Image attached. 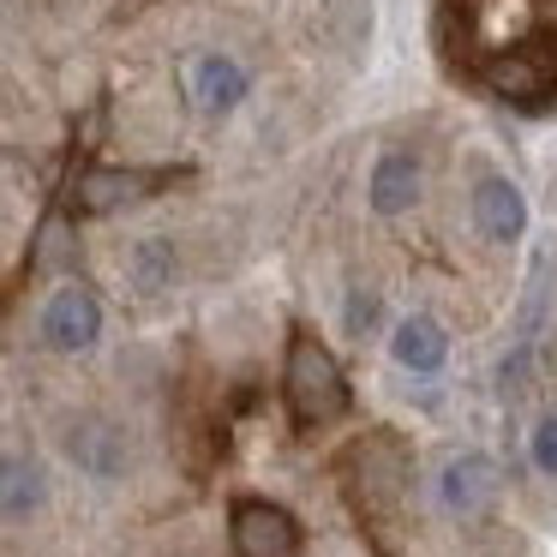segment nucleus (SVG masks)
Listing matches in <instances>:
<instances>
[{"label":"nucleus","mask_w":557,"mask_h":557,"mask_svg":"<svg viewBox=\"0 0 557 557\" xmlns=\"http://www.w3.org/2000/svg\"><path fill=\"white\" fill-rule=\"evenodd\" d=\"M348 480H354V504L366 521H384L401 504V485H408V456H401L396 437H360L348 449Z\"/></svg>","instance_id":"2"},{"label":"nucleus","mask_w":557,"mask_h":557,"mask_svg":"<svg viewBox=\"0 0 557 557\" xmlns=\"http://www.w3.org/2000/svg\"><path fill=\"white\" fill-rule=\"evenodd\" d=\"M413 193H420V162H413L408 150H389L372 169V210L377 216H401V210L413 205Z\"/></svg>","instance_id":"12"},{"label":"nucleus","mask_w":557,"mask_h":557,"mask_svg":"<svg viewBox=\"0 0 557 557\" xmlns=\"http://www.w3.org/2000/svg\"><path fill=\"white\" fill-rule=\"evenodd\" d=\"M372 324H377V294L354 288V294H348V330H354V336H366Z\"/></svg>","instance_id":"17"},{"label":"nucleus","mask_w":557,"mask_h":557,"mask_svg":"<svg viewBox=\"0 0 557 557\" xmlns=\"http://www.w3.org/2000/svg\"><path fill=\"white\" fill-rule=\"evenodd\" d=\"M157 181L162 174H145V169H90V174H78L73 205H78V216H109V210L145 198Z\"/></svg>","instance_id":"6"},{"label":"nucleus","mask_w":557,"mask_h":557,"mask_svg":"<svg viewBox=\"0 0 557 557\" xmlns=\"http://www.w3.org/2000/svg\"><path fill=\"white\" fill-rule=\"evenodd\" d=\"M37 504H42V468L25 449H7V468H0V509H7V521H25Z\"/></svg>","instance_id":"13"},{"label":"nucleus","mask_w":557,"mask_h":557,"mask_svg":"<svg viewBox=\"0 0 557 557\" xmlns=\"http://www.w3.org/2000/svg\"><path fill=\"white\" fill-rule=\"evenodd\" d=\"M480 78L497 90V97H509V102H533V97H545V90H552V66L533 61V54H521V49L492 54V61L480 66Z\"/></svg>","instance_id":"9"},{"label":"nucleus","mask_w":557,"mask_h":557,"mask_svg":"<svg viewBox=\"0 0 557 557\" xmlns=\"http://www.w3.org/2000/svg\"><path fill=\"white\" fill-rule=\"evenodd\" d=\"M246 97V66L228 61V54H205L193 66V102L205 114H234Z\"/></svg>","instance_id":"11"},{"label":"nucleus","mask_w":557,"mask_h":557,"mask_svg":"<svg viewBox=\"0 0 557 557\" xmlns=\"http://www.w3.org/2000/svg\"><path fill=\"white\" fill-rule=\"evenodd\" d=\"M282 396H288L294 425H330L348 413V377H342L336 354L318 336H294L288 342V366H282Z\"/></svg>","instance_id":"1"},{"label":"nucleus","mask_w":557,"mask_h":557,"mask_svg":"<svg viewBox=\"0 0 557 557\" xmlns=\"http://www.w3.org/2000/svg\"><path fill=\"white\" fill-rule=\"evenodd\" d=\"M169 276H174V252L162 240H138V252H133V282L145 294H157V288H169Z\"/></svg>","instance_id":"14"},{"label":"nucleus","mask_w":557,"mask_h":557,"mask_svg":"<svg viewBox=\"0 0 557 557\" xmlns=\"http://www.w3.org/2000/svg\"><path fill=\"white\" fill-rule=\"evenodd\" d=\"M545 25H557V0H545Z\"/></svg>","instance_id":"18"},{"label":"nucleus","mask_w":557,"mask_h":557,"mask_svg":"<svg viewBox=\"0 0 557 557\" xmlns=\"http://www.w3.org/2000/svg\"><path fill=\"white\" fill-rule=\"evenodd\" d=\"M228 540L240 557H300V521L282 504H264V497H240L228 516Z\"/></svg>","instance_id":"3"},{"label":"nucleus","mask_w":557,"mask_h":557,"mask_svg":"<svg viewBox=\"0 0 557 557\" xmlns=\"http://www.w3.org/2000/svg\"><path fill=\"white\" fill-rule=\"evenodd\" d=\"M473 222H480L485 240L509 246V240H521V228H528V198L516 193V181L492 174V181L473 186Z\"/></svg>","instance_id":"7"},{"label":"nucleus","mask_w":557,"mask_h":557,"mask_svg":"<svg viewBox=\"0 0 557 557\" xmlns=\"http://www.w3.org/2000/svg\"><path fill=\"white\" fill-rule=\"evenodd\" d=\"M61 258H66V222L49 216V222H42V246H37V258H30V264H37V270H54Z\"/></svg>","instance_id":"16"},{"label":"nucleus","mask_w":557,"mask_h":557,"mask_svg":"<svg viewBox=\"0 0 557 557\" xmlns=\"http://www.w3.org/2000/svg\"><path fill=\"white\" fill-rule=\"evenodd\" d=\"M42 336H49V348H61V354H85L90 342L102 336V306H97V294L90 288H61L49 306H42Z\"/></svg>","instance_id":"4"},{"label":"nucleus","mask_w":557,"mask_h":557,"mask_svg":"<svg viewBox=\"0 0 557 557\" xmlns=\"http://www.w3.org/2000/svg\"><path fill=\"white\" fill-rule=\"evenodd\" d=\"M389 354H396V366L401 372H437V366L449 360V336H444V324L437 318H425V312H408L396 324V336H389Z\"/></svg>","instance_id":"8"},{"label":"nucleus","mask_w":557,"mask_h":557,"mask_svg":"<svg viewBox=\"0 0 557 557\" xmlns=\"http://www.w3.org/2000/svg\"><path fill=\"white\" fill-rule=\"evenodd\" d=\"M66 456H73L90 480H114V473L126 468L121 432H114V425H102V420H78L73 432H66Z\"/></svg>","instance_id":"10"},{"label":"nucleus","mask_w":557,"mask_h":557,"mask_svg":"<svg viewBox=\"0 0 557 557\" xmlns=\"http://www.w3.org/2000/svg\"><path fill=\"white\" fill-rule=\"evenodd\" d=\"M437 497H444L449 516H480V509H492V497H497V461L480 456V449L449 456L444 473H437Z\"/></svg>","instance_id":"5"},{"label":"nucleus","mask_w":557,"mask_h":557,"mask_svg":"<svg viewBox=\"0 0 557 557\" xmlns=\"http://www.w3.org/2000/svg\"><path fill=\"white\" fill-rule=\"evenodd\" d=\"M528 449H533V468H540V473H552V480H557V413H545V420L533 425Z\"/></svg>","instance_id":"15"}]
</instances>
